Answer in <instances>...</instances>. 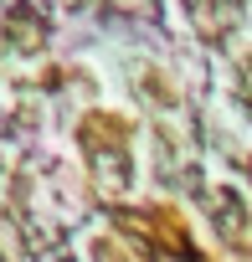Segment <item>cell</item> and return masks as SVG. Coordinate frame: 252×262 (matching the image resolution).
I'll return each mask as SVG.
<instances>
[{
  "label": "cell",
  "instance_id": "6da1fadb",
  "mask_svg": "<svg viewBox=\"0 0 252 262\" xmlns=\"http://www.w3.org/2000/svg\"><path fill=\"white\" fill-rule=\"evenodd\" d=\"M82 149H88V165H93L98 190H108V195L129 190V123H123V118L93 113L82 123Z\"/></svg>",
  "mask_w": 252,
  "mask_h": 262
},
{
  "label": "cell",
  "instance_id": "7a4b0ae2",
  "mask_svg": "<svg viewBox=\"0 0 252 262\" xmlns=\"http://www.w3.org/2000/svg\"><path fill=\"white\" fill-rule=\"evenodd\" d=\"M206 211H211L216 236H226L232 247H252V211H247V201L237 190H211Z\"/></svg>",
  "mask_w": 252,
  "mask_h": 262
},
{
  "label": "cell",
  "instance_id": "3957f363",
  "mask_svg": "<svg viewBox=\"0 0 252 262\" xmlns=\"http://www.w3.org/2000/svg\"><path fill=\"white\" fill-rule=\"evenodd\" d=\"M237 16H242V0H201L196 6V21L206 36H226L237 26Z\"/></svg>",
  "mask_w": 252,
  "mask_h": 262
},
{
  "label": "cell",
  "instance_id": "277c9868",
  "mask_svg": "<svg viewBox=\"0 0 252 262\" xmlns=\"http://www.w3.org/2000/svg\"><path fill=\"white\" fill-rule=\"evenodd\" d=\"M237 98H242V108H247V118H252V62H242V77H237Z\"/></svg>",
  "mask_w": 252,
  "mask_h": 262
},
{
  "label": "cell",
  "instance_id": "5b68a950",
  "mask_svg": "<svg viewBox=\"0 0 252 262\" xmlns=\"http://www.w3.org/2000/svg\"><path fill=\"white\" fill-rule=\"evenodd\" d=\"M185 6H201V0H185Z\"/></svg>",
  "mask_w": 252,
  "mask_h": 262
},
{
  "label": "cell",
  "instance_id": "8992f818",
  "mask_svg": "<svg viewBox=\"0 0 252 262\" xmlns=\"http://www.w3.org/2000/svg\"><path fill=\"white\" fill-rule=\"evenodd\" d=\"M0 262H6V257H0Z\"/></svg>",
  "mask_w": 252,
  "mask_h": 262
}]
</instances>
